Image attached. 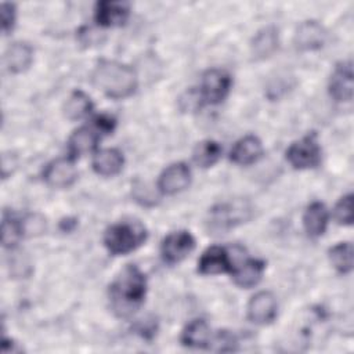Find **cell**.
<instances>
[{"label": "cell", "instance_id": "1", "mask_svg": "<svg viewBox=\"0 0 354 354\" xmlns=\"http://www.w3.org/2000/svg\"><path fill=\"white\" fill-rule=\"evenodd\" d=\"M147 278L144 272L133 266H126L109 286V296L113 310L122 317L136 311L144 301Z\"/></svg>", "mask_w": 354, "mask_h": 354}, {"label": "cell", "instance_id": "20", "mask_svg": "<svg viewBox=\"0 0 354 354\" xmlns=\"http://www.w3.org/2000/svg\"><path fill=\"white\" fill-rule=\"evenodd\" d=\"M303 224L308 236H321L328 225V210L325 205L321 202H313L308 205L303 216Z\"/></svg>", "mask_w": 354, "mask_h": 354}, {"label": "cell", "instance_id": "19", "mask_svg": "<svg viewBox=\"0 0 354 354\" xmlns=\"http://www.w3.org/2000/svg\"><path fill=\"white\" fill-rule=\"evenodd\" d=\"M33 61V48L24 41L12 43L4 55L6 66L12 73L25 72Z\"/></svg>", "mask_w": 354, "mask_h": 354}, {"label": "cell", "instance_id": "2", "mask_svg": "<svg viewBox=\"0 0 354 354\" xmlns=\"http://www.w3.org/2000/svg\"><path fill=\"white\" fill-rule=\"evenodd\" d=\"M94 84L109 98L122 100L130 97L138 84L136 71L122 62L102 59L93 72Z\"/></svg>", "mask_w": 354, "mask_h": 354}, {"label": "cell", "instance_id": "4", "mask_svg": "<svg viewBox=\"0 0 354 354\" xmlns=\"http://www.w3.org/2000/svg\"><path fill=\"white\" fill-rule=\"evenodd\" d=\"M250 217V207L242 201L220 203L209 212V230L224 232Z\"/></svg>", "mask_w": 354, "mask_h": 354}, {"label": "cell", "instance_id": "13", "mask_svg": "<svg viewBox=\"0 0 354 354\" xmlns=\"http://www.w3.org/2000/svg\"><path fill=\"white\" fill-rule=\"evenodd\" d=\"M101 138V133L97 127L83 126L73 131L68 141V153L71 159H77L82 155H86L97 148V144Z\"/></svg>", "mask_w": 354, "mask_h": 354}, {"label": "cell", "instance_id": "27", "mask_svg": "<svg viewBox=\"0 0 354 354\" xmlns=\"http://www.w3.org/2000/svg\"><path fill=\"white\" fill-rule=\"evenodd\" d=\"M335 218L339 224L350 225L353 223V195L347 194L339 199L333 210Z\"/></svg>", "mask_w": 354, "mask_h": 354}, {"label": "cell", "instance_id": "26", "mask_svg": "<svg viewBox=\"0 0 354 354\" xmlns=\"http://www.w3.org/2000/svg\"><path fill=\"white\" fill-rule=\"evenodd\" d=\"M24 227L22 221L11 217V216H4L3 223H1V242L6 248H14L19 239L24 236Z\"/></svg>", "mask_w": 354, "mask_h": 354}, {"label": "cell", "instance_id": "11", "mask_svg": "<svg viewBox=\"0 0 354 354\" xmlns=\"http://www.w3.org/2000/svg\"><path fill=\"white\" fill-rule=\"evenodd\" d=\"M234 268L232 259L225 248L212 246L203 252L198 261V271L202 275H216L231 272Z\"/></svg>", "mask_w": 354, "mask_h": 354}, {"label": "cell", "instance_id": "25", "mask_svg": "<svg viewBox=\"0 0 354 354\" xmlns=\"http://www.w3.org/2000/svg\"><path fill=\"white\" fill-rule=\"evenodd\" d=\"M329 260L339 272H350L353 270V245L350 242L335 245L329 249Z\"/></svg>", "mask_w": 354, "mask_h": 354}, {"label": "cell", "instance_id": "22", "mask_svg": "<svg viewBox=\"0 0 354 354\" xmlns=\"http://www.w3.org/2000/svg\"><path fill=\"white\" fill-rule=\"evenodd\" d=\"M181 342L187 347L205 348L212 343L210 328L203 319L191 321L181 333Z\"/></svg>", "mask_w": 354, "mask_h": 354}, {"label": "cell", "instance_id": "9", "mask_svg": "<svg viewBox=\"0 0 354 354\" xmlns=\"http://www.w3.org/2000/svg\"><path fill=\"white\" fill-rule=\"evenodd\" d=\"M44 181L54 188L71 187L77 178V170L71 158H59L50 162L43 171Z\"/></svg>", "mask_w": 354, "mask_h": 354}, {"label": "cell", "instance_id": "29", "mask_svg": "<svg viewBox=\"0 0 354 354\" xmlns=\"http://www.w3.org/2000/svg\"><path fill=\"white\" fill-rule=\"evenodd\" d=\"M214 350L217 351H232L236 346V337L228 330H220L214 337Z\"/></svg>", "mask_w": 354, "mask_h": 354}, {"label": "cell", "instance_id": "7", "mask_svg": "<svg viewBox=\"0 0 354 354\" xmlns=\"http://www.w3.org/2000/svg\"><path fill=\"white\" fill-rule=\"evenodd\" d=\"M194 248L195 239L188 231H176L163 239L160 252L167 264H177L189 256Z\"/></svg>", "mask_w": 354, "mask_h": 354}, {"label": "cell", "instance_id": "12", "mask_svg": "<svg viewBox=\"0 0 354 354\" xmlns=\"http://www.w3.org/2000/svg\"><path fill=\"white\" fill-rule=\"evenodd\" d=\"M277 300L271 292H259L249 300L248 318L257 325L270 324L277 317Z\"/></svg>", "mask_w": 354, "mask_h": 354}, {"label": "cell", "instance_id": "28", "mask_svg": "<svg viewBox=\"0 0 354 354\" xmlns=\"http://www.w3.org/2000/svg\"><path fill=\"white\" fill-rule=\"evenodd\" d=\"M22 227H24L25 235H29V236L39 235L46 230V220L40 214H29L24 218Z\"/></svg>", "mask_w": 354, "mask_h": 354}, {"label": "cell", "instance_id": "15", "mask_svg": "<svg viewBox=\"0 0 354 354\" xmlns=\"http://www.w3.org/2000/svg\"><path fill=\"white\" fill-rule=\"evenodd\" d=\"M129 4L122 1H98L95 6V21L100 26H120L129 18Z\"/></svg>", "mask_w": 354, "mask_h": 354}, {"label": "cell", "instance_id": "8", "mask_svg": "<svg viewBox=\"0 0 354 354\" xmlns=\"http://www.w3.org/2000/svg\"><path fill=\"white\" fill-rule=\"evenodd\" d=\"M191 181V170L184 162L167 166L158 180V188L165 195H174L184 191Z\"/></svg>", "mask_w": 354, "mask_h": 354}, {"label": "cell", "instance_id": "24", "mask_svg": "<svg viewBox=\"0 0 354 354\" xmlns=\"http://www.w3.org/2000/svg\"><path fill=\"white\" fill-rule=\"evenodd\" d=\"M221 148L213 140H205L196 144L194 149V162L203 169L212 167L220 158Z\"/></svg>", "mask_w": 354, "mask_h": 354}, {"label": "cell", "instance_id": "10", "mask_svg": "<svg viewBox=\"0 0 354 354\" xmlns=\"http://www.w3.org/2000/svg\"><path fill=\"white\" fill-rule=\"evenodd\" d=\"M329 94L335 101L348 102L353 98V65L350 61L335 66L329 79Z\"/></svg>", "mask_w": 354, "mask_h": 354}, {"label": "cell", "instance_id": "6", "mask_svg": "<svg viewBox=\"0 0 354 354\" xmlns=\"http://www.w3.org/2000/svg\"><path fill=\"white\" fill-rule=\"evenodd\" d=\"M231 88V76L223 69H209L203 73L201 87H199V100L203 104H220L225 100Z\"/></svg>", "mask_w": 354, "mask_h": 354}, {"label": "cell", "instance_id": "5", "mask_svg": "<svg viewBox=\"0 0 354 354\" xmlns=\"http://www.w3.org/2000/svg\"><path fill=\"white\" fill-rule=\"evenodd\" d=\"M286 160L295 169L317 167L321 162V147L317 141L315 133L307 134L299 141H295L286 149Z\"/></svg>", "mask_w": 354, "mask_h": 354}, {"label": "cell", "instance_id": "3", "mask_svg": "<svg viewBox=\"0 0 354 354\" xmlns=\"http://www.w3.org/2000/svg\"><path fill=\"white\" fill-rule=\"evenodd\" d=\"M145 228L138 221H120L112 224L104 235V245L113 256L127 254L144 243Z\"/></svg>", "mask_w": 354, "mask_h": 354}, {"label": "cell", "instance_id": "32", "mask_svg": "<svg viewBox=\"0 0 354 354\" xmlns=\"http://www.w3.org/2000/svg\"><path fill=\"white\" fill-rule=\"evenodd\" d=\"M100 32L94 30L93 28H84L82 32H80V40L84 43V44H93L97 41V39L100 37L98 35Z\"/></svg>", "mask_w": 354, "mask_h": 354}, {"label": "cell", "instance_id": "14", "mask_svg": "<svg viewBox=\"0 0 354 354\" xmlns=\"http://www.w3.org/2000/svg\"><path fill=\"white\" fill-rule=\"evenodd\" d=\"M326 40V30L317 21H306L300 24L295 35L297 48L303 51L319 50Z\"/></svg>", "mask_w": 354, "mask_h": 354}, {"label": "cell", "instance_id": "17", "mask_svg": "<svg viewBox=\"0 0 354 354\" xmlns=\"http://www.w3.org/2000/svg\"><path fill=\"white\" fill-rule=\"evenodd\" d=\"M264 268H266V263L263 260L246 259L239 266H234L231 274H232L234 282L238 286L248 289L259 283Z\"/></svg>", "mask_w": 354, "mask_h": 354}, {"label": "cell", "instance_id": "23", "mask_svg": "<svg viewBox=\"0 0 354 354\" xmlns=\"http://www.w3.org/2000/svg\"><path fill=\"white\" fill-rule=\"evenodd\" d=\"M91 109H93V102L90 97L82 90H75L68 97L64 105V113L69 120H79L86 115H88Z\"/></svg>", "mask_w": 354, "mask_h": 354}, {"label": "cell", "instance_id": "21", "mask_svg": "<svg viewBox=\"0 0 354 354\" xmlns=\"http://www.w3.org/2000/svg\"><path fill=\"white\" fill-rule=\"evenodd\" d=\"M279 43L278 29L275 26H266L260 29L252 40V53L254 58L264 59L275 53Z\"/></svg>", "mask_w": 354, "mask_h": 354}, {"label": "cell", "instance_id": "18", "mask_svg": "<svg viewBox=\"0 0 354 354\" xmlns=\"http://www.w3.org/2000/svg\"><path fill=\"white\" fill-rule=\"evenodd\" d=\"M123 155L115 148H105L98 151L93 158V169L98 176L112 177L123 167Z\"/></svg>", "mask_w": 354, "mask_h": 354}, {"label": "cell", "instance_id": "16", "mask_svg": "<svg viewBox=\"0 0 354 354\" xmlns=\"http://www.w3.org/2000/svg\"><path fill=\"white\" fill-rule=\"evenodd\" d=\"M263 153L261 141L256 136H245L235 142L230 152V159L235 165L248 166L260 159Z\"/></svg>", "mask_w": 354, "mask_h": 354}, {"label": "cell", "instance_id": "31", "mask_svg": "<svg viewBox=\"0 0 354 354\" xmlns=\"http://www.w3.org/2000/svg\"><path fill=\"white\" fill-rule=\"evenodd\" d=\"M15 24V7L11 3L1 4V28L3 32L7 35L12 30Z\"/></svg>", "mask_w": 354, "mask_h": 354}, {"label": "cell", "instance_id": "30", "mask_svg": "<svg viewBox=\"0 0 354 354\" xmlns=\"http://www.w3.org/2000/svg\"><path fill=\"white\" fill-rule=\"evenodd\" d=\"M32 271L30 263L28 261L26 257H24L21 253L12 256L11 259V272L15 277H28Z\"/></svg>", "mask_w": 354, "mask_h": 354}]
</instances>
